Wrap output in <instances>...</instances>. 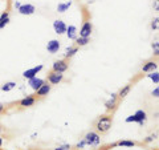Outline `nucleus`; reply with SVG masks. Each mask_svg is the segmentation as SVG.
Instances as JSON below:
<instances>
[{
  "mask_svg": "<svg viewBox=\"0 0 159 150\" xmlns=\"http://www.w3.org/2000/svg\"><path fill=\"white\" fill-rule=\"evenodd\" d=\"M93 32V24L90 21H84V24L80 28V36L81 37H90Z\"/></svg>",
  "mask_w": 159,
  "mask_h": 150,
  "instance_id": "obj_7",
  "label": "nucleus"
},
{
  "mask_svg": "<svg viewBox=\"0 0 159 150\" xmlns=\"http://www.w3.org/2000/svg\"><path fill=\"white\" fill-rule=\"evenodd\" d=\"M85 146H86V142H85V139H84V138H82L81 141H80V142L76 145V148H77V149H84Z\"/></svg>",
  "mask_w": 159,
  "mask_h": 150,
  "instance_id": "obj_30",
  "label": "nucleus"
},
{
  "mask_svg": "<svg viewBox=\"0 0 159 150\" xmlns=\"http://www.w3.org/2000/svg\"><path fill=\"white\" fill-rule=\"evenodd\" d=\"M13 6H15V8H16V9H19V7L21 6V4H20L19 2H15V4H13Z\"/></svg>",
  "mask_w": 159,
  "mask_h": 150,
  "instance_id": "obj_33",
  "label": "nucleus"
},
{
  "mask_svg": "<svg viewBox=\"0 0 159 150\" xmlns=\"http://www.w3.org/2000/svg\"><path fill=\"white\" fill-rule=\"evenodd\" d=\"M19 13L20 15H24V16H29V15H33L36 12V7L33 4H29V3H25V4H21L19 7Z\"/></svg>",
  "mask_w": 159,
  "mask_h": 150,
  "instance_id": "obj_8",
  "label": "nucleus"
},
{
  "mask_svg": "<svg viewBox=\"0 0 159 150\" xmlns=\"http://www.w3.org/2000/svg\"><path fill=\"white\" fill-rule=\"evenodd\" d=\"M157 68H158V63L155 61V60H147V61L143 63V65H142V72L143 73H150V72L157 71Z\"/></svg>",
  "mask_w": 159,
  "mask_h": 150,
  "instance_id": "obj_12",
  "label": "nucleus"
},
{
  "mask_svg": "<svg viewBox=\"0 0 159 150\" xmlns=\"http://www.w3.org/2000/svg\"><path fill=\"white\" fill-rule=\"evenodd\" d=\"M65 33H66L68 39H69V40H73V41L78 37V32H77V27H76V26H68Z\"/></svg>",
  "mask_w": 159,
  "mask_h": 150,
  "instance_id": "obj_16",
  "label": "nucleus"
},
{
  "mask_svg": "<svg viewBox=\"0 0 159 150\" xmlns=\"http://www.w3.org/2000/svg\"><path fill=\"white\" fill-rule=\"evenodd\" d=\"M86 142V146H92V148H97L99 146V143H101V136H99V133L97 132H88L85 134V137H84Z\"/></svg>",
  "mask_w": 159,
  "mask_h": 150,
  "instance_id": "obj_2",
  "label": "nucleus"
},
{
  "mask_svg": "<svg viewBox=\"0 0 159 150\" xmlns=\"http://www.w3.org/2000/svg\"><path fill=\"white\" fill-rule=\"evenodd\" d=\"M130 91H131V85H130V84H127V85H125V87H123V88H121V89H119V92L117 93V96H118V98H119V100H123V98H125V97L127 96V94H129V93H130Z\"/></svg>",
  "mask_w": 159,
  "mask_h": 150,
  "instance_id": "obj_17",
  "label": "nucleus"
},
{
  "mask_svg": "<svg viewBox=\"0 0 159 150\" xmlns=\"http://www.w3.org/2000/svg\"><path fill=\"white\" fill-rule=\"evenodd\" d=\"M77 52H78V47H77V45L68 47L66 51H65V53H64V59H66V60H68V59H72Z\"/></svg>",
  "mask_w": 159,
  "mask_h": 150,
  "instance_id": "obj_18",
  "label": "nucleus"
},
{
  "mask_svg": "<svg viewBox=\"0 0 159 150\" xmlns=\"http://www.w3.org/2000/svg\"><path fill=\"white\" fill-rule=\"evenodd\" d=\"M76 45L80 48V47H85V45H88L89 43H90V37H81V36H78L76 40Z\"/></svg>",
  "mask_w": 159,
  "mask_h": 150,
  "instance_id": "obj_21",
  "label": "nucleus"
},
{
  "mask_svg": "<svg viewBox=\"0 0 159 150\" xmlns=\"http://www.w3.org/2000/svg\"><path fill=\"white\" fill-rule=\"evenodd\" d=\"M66 24L62 21V20H54L53 21V29H54V32H56L57 35H64L66 32Z\"/></svg>",
  "mask_w": 159,
  "mask_h": 150,
  "instance_id": "obj_13",
  "label": "nucleus"
},
{
  "mask_svg": "<svg viewBox=\"0 0 159 150\" xmlns=\"http://www.w3.org/2000/svg\"><path fill=\"white\" fill-rule=\"evenodd\" d=\"M44 82H45V81H44L43 78L37 77V76H36V77H33V78H29V80H28V85H29V87H31V88L33 89L34 92H36L37 89H39L40 87H41V85H43Z\"/></svg>",
  "mask_w": 159,
  "mask_h": 150,
  "instance_id": "obj_15",
  "label": "nucleus"
},
{
  "mask_svg": "<svg viewBox=\"0 0 159 150\" xmlns=\"http://www.w3.org/2000/svg\"><path fill=\"white\" fill-rule=\"evenodd\" d=\"M9 23V12H3L0 15V29L6 28V26H8Z\"/></svg>",
  "mask_w": 159,
  "mask_h": 150,
  "instance_id": "obj_19",
  "label": "nucleus"
},
{
  "mask_svg": "<svg viewBox=\"0 0 159 150\" xmlns=\"http://www.w3.org/2000/svg\"><path fill=\"white\" fill-rule=\"evenodd\" d=\"M43 68H44V67L41 65V64H40V65H37V67L29 68V69H27V71H24V72H23V77H24V78H28V80H29V78L36 77L37 74L43 71Z\"/></svg>",
  "mask_w": 159,
  "mask_h": 150,
  "instance_id": "obj_9",
  "label": "nucleus"
},
{
  "mask_svg": "<svg viewBox=\"0 0 159 150\" xmlns=\"http://www.w3.org/2000/svg\"><path fill=\"white\" fill-rule=\"evenodd\" d=\"M111 125H113V117L109 116V114H103V116L98 117L96 124H94V128H96L97 133L103 134V133H107L110 130Z\"/></svg>",
  "mask_w": 159,
  "mask_h": 150,
  "instance_id": "obj_1",
  "label": "nucleus"
},
{
  "mask_svg": "<svg viewBox=\"0 0 159 150\" xmlns=\"http://www.w3.org/2000/svg\"><path fill=\"white\" fill-rule=\"evenodd\" d=\"M2 132H3V125L0 124V134H2Z\"/></svg>",
  "mask_w": 159,
  "mask_h": 150,
  "instance_id": "obj_35",
  "label": "nucleus"
},
{
  "mask_svg": "<svg viewBox=\"0 0 159 150\" xmlns=\"http://www.w3.org/2000/svg\"><path fill=\"white\" fill-rule=\"evenodd\" d=\"M16 87V82H13V81H8V82H6L2 87V91L3 92H9V91H12V89Z\"/></svg>",
  "mask_w": 159,
  "mask_h": 150,
  "instance_id": "obj_24",
  "label": "nucleus"
},
{
  "mask_svg": "<svg viewBox=\"0 0 159 150\" xmlns=\"http://www.w3.org/2000/svg\"><path fill=\"white\" fill-rule=\"evenodd\" d=\"M53 150H73V148L70 146V145H60V146L54 148Z\"/></svg>",
  "mask_w": 159,
  "mask_h": 150,
  "instance_id": "obj_28",
  "label": "nucleus"
},
{
  "mask_svg": "<svg viewBox=\"0 0 159 150\" xmlns=\"http://www.w3.org/2000/svg\"><path fill=\"white\" fill-rule=\"evenodd\" d=\"M60 47H61V45H60V41H58V40L53 39V40H51V41H48V44H47V51H48L49 53L54 54V53L58 52Z\"/></svg>",
  "mask_w": 159,
  "mask_h": 150,
  "instance_id": "obj_14",
  "label": "nucleus"
},
{
  "mask_svg": "<svg viewBox=\"0 0 159 150\" xmlns=\"http://www.w3.org/2000/svg\"><path fill=\"white\" fill-rule=\"evenodd\" d=\"M118 101H119V98L116 93H113L111 94V97L107 100V101L105 102V109H106V112H113V110H116L117 106H118Z\"/></svg>",
  "mask_w": 159,
  "mask_h": 150,
  "instance_id": "obj_6",
  "label": "nucleus"
},
{
  "mask_svg": "<svg viewBox=\"0 0 159 150\" xmlns=\"http://www.w3.org/2000/svg\"><path fill=\"white\" fill-rule=\"evenodd\" d=\"M150 28L152 29V31H159V16H157V17H154V19L151 20Z\"/></svg>",
  "mask_w": 159,
  "mask_h": 150,
  "instance_id": "obj_26",
  "label": "nucleus"
},
{
  "mask_svg": "<svg viewBox=\"0 0 159 150\" xmlns=\"http://www.w3.org/2000/svg\"><path fill=\"white\" fill-rule=\"evenodd\" d=\"M151 94L154 97H157V98H159V87H157L155 89H154V91L151 92Z\"/></svg>",
  "mask_w": 159,
  "mask_h": 150,
  "instance_id": "obj_31",
  "label": "nucleus"
},
{
  "mask_svg": "<svg viewBox=\"0 0 159 150\" xmlns=\"http://www.w3.org/2000/svg\"><path fill=\"white\" fill-rule=\"evenodd\" d=\"M3 142H4V141H3V138H2V137H0V148H2V146H3Z\"/></svg>",
  "mask_w": 159,
  "mask_h": 150,
  "instance_id": "obj_34",
  "label": "nucleus"
},
{
  "mask_svg": "<svg viewBox=\"0 0 159 150\" xmlns=\"http://www.w3.org/2000/svg\"><path fill=\"white\" fill-rule=\"evenodd\" d=\"M36 101H37L36 96H25L19 101V106L20 108H31L36 104Z\"/></svg>",
  "mask_w": 159,
  "mask_h": 150,
  "instance_id": "obj_11",
  "label": "nucleus"
},
{
  "mask_svg": "<svg viewBox=\"0 0 159 150\" xmlns=\"http://www.w3.org/2000/svg\"><path fill=\"white\" fill-rule=\"evenodd\" d=\"M151 49H152V54L155 57H159V41H152L151 43Z\"/></svg>",
  "mask_w": 159,
  "mask_h": 150,
  "instance_id": "obj_25",
  "label": "nucleus"
},
{
  "mask_svg": "<svg viewBox=\"0 0 159 150\" xmlns=\"http://www.w3.org/2000/svg\"><path fill=\"white\" fill-rule=\"evenodd\" d=\"M157 138H158V134H157V133L148 134L146 138H143V143H150V142H152L154 139H157Z\"/></svg>",
  "mask_w": 159,
  "mask_h": 150,
  "instance_id": "obj_27",
  "label": "nucleus"
},
{
  "mask_svg": "<svg viewBox=\"0 0 159 150\" xmlns=\"http://www.w3.org/2000/svg\"><path fill=\"white\" fill-rule=\"evenodd\" d=\"M51 89H52V85L49 82H44L41 87H40L37 91H36V98H43L48 96L49 93H51Z\"/></svg>",
  "mask_w": 159,
  "mask_h": 150,
  "instance_id": "obj_10",
  "label": "nucleus"
},
{
  "mask_svg": "<svg viewBox=\"0 0 159 150\" xmlns=\"http://www.w3.org/2000/svg\"><path fill=\"white\" fill-rule=\"evenodd\" d=\"M70 7H72V0H69V2H65V3H58V6H57V12L64 13V12H66Z\"/></svg>",
  "mask_w": 159,
  "mask_h": 150,
  "instance_id": "obj_20",
  "label": "nucleus"
},
{
  "mask_svg": "<svg viewBox=\"0 0 159 150\" xmlns=\"http://www.w3.org/2000/svg\"><path fill=\"white\" fill-rule=\"evenodd\" d=\"M116 146H125V148H133V146H135V142L134 141H129V139H121V141H118L114 143Z\"/></svg>",
  "mask_w": 159,
  "mask_h": 150,
  "instance_id": "obj_22",
  "label": "nucleus"
},
{
  "mask_svg": "<svg viewBox=\"0 0 159 150\" xmlns=\"http://www.w3.org/2000/svg\"><path fill=\"white\" fill-rule=\"evenodd\" d=\"M69 68V63L66 61V59H60L56 60L53 64H52V71L54 72H58V73H64L66 72Z\"/></svg>",
  "mask_w": 159,
  "mask_h": 150,
  "instance_id": "obj_4",
  "label": "nucleus"
},
{
  "mask_svg": "<svg viewBox=\"0 0 159 150\" xmlns=\"http://www.w3.org/2000/svg\"><path fill=\"white\" fill-rule=\"evenodd\" d=\"M4 112H6V105H4L3 102H0V116H2Z\"/></svg>",
  "mask_w": 159,
  "mask_h": 150,
  "instance_id": "obj_32",
  "label": "nucleus"
},
{
  "mask_svg": "<svg viewBox=\"0 0 159 150\" xmlns=\"http://www.w3.org/2000/svg\"><path fill=\"white\" fill-rule=\"evenodd\" d=\"M146 120H147V114L145 110H142V109H139V110H137L134 114H131V116H129L125 121L127 124H130V122H137L139 125H143L146 122Z\"/></svg>",
  "mask_w": 159,
  "mask_h": 150,
  "instance_id": "obj_3",
  "label": "nucleus"
},
{
  "mask_svg": "<svg viewBox=\"0 0 159 150\" xmlns=\"http://www.w3.org/2000/svg\"><path fill=\"white\" fill-rule=\"evenodd\" d=\"M147 77L151 80V81L154 84H159V72L157 71H154V72H150V73H147Z\"/></svg>",
  "mask_w": 159,
  "mask_h": 150,
  "instance_id": "obj_23",
  "label": "nucleus"
},
{
  "mask_svg": "<svg viewBox=\"0 0 159 150\" xmlns=\"http://www.w3.org/2000/svg\"><path fill=\"white\" fill-rule=\"evenodd\" d=\"M152 9L154 12L159 13V0H152Z\"/></svg>",
  "mask_w": 159,
  "mask_h": 150,
  "instance_id": "obj_29",
  "label": "nucleus"
},
{
  "mask_svg": "<svg viewBox=\"0 0 159 150\" xmlns=\"http://www.w3.org/2000/svg\"><path fill=\"white\" fill-rule=\"evenodd\" d=\"M47 80H48V82L51 85H58L64 80V74L58 73V72H54V71H51V72H48Z\"/></svg>",
  "mask_w": 159,
  "mask_h": 150,
  "instance_id": "obj_5",
  "label": "nucleus"
}]
</instances>
